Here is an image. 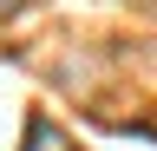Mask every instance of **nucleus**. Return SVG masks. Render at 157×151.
<instances>
[{
    "label": "nucleus",
    "instance_id": "1",
    "mask_svg": "<svg viewBox=\"0 0 157 151\" xmlns=\"http://www.w3.org/2000/svg\"><path fill=\"white\" fill-rule=\"evenodd\" d=\"M7 7H13V0H0V13H7Z\"/></svg>",
    "mask_w": 157,
    "mask_h": 151
}]
</instances>
